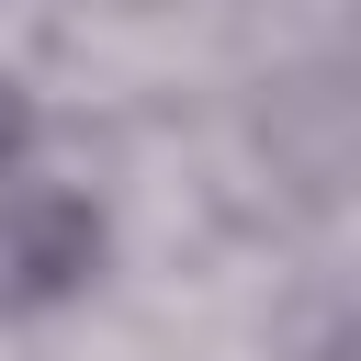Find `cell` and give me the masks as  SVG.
I'll return each mask as SVG.
<instances>
[{
  "label": "cell",
  "instance_id": "6da1fadb",
  "mask_svg": "<svg viewBox=\"0 0 361 361\" xmlns=\"http://www.w3.org/2000/svg\"><path fill=\"white\" fill-rule=\"evenodd\" d=\"M113 282V203L68 169H11L0 180V327H56Z\"/></svg>",
  "mask_w": 361,
  "mask_h": 361
},
{
  "label": "cell",
  "instance_id": "7a4b0ae2",
  "mask_svg": "<svg viewBox=\"0 0 361 361\" xmlns=\"http://www.w3.org/2000/svg\"><path fill=\"white\" fill-rule=\"evenodd\" d=\"M45 158V102H34V79H11L0 68V180L11 169H34Z\"/></svg>",
  "mask_w": 361,
  "mask_h": 361
}]
</instances>
